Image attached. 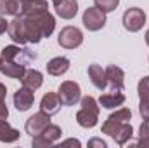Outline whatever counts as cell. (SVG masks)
Instances as JSON below:
<instances>
[{"instance_id":"obj_26","label":"cell","mask_w":149,"mask_h":148,"mask_svg":"<svg viewBox=\"0 0 149 148\" xmlns=\"http://www.w3.org/2000/svg\"><path fill=\"white\" fill-rule=\"evenodd\" d=\"M108 118L118 120V122H127V120H132V111L128 110V108H121V110H118L116 113L109 115Z\"/></svg>"},{"instance_id":"obj_18","label":"cell","mask_w":149,"mask_h":148,"mask_svg":"<svg viewBox=\"0 0 149 148\" xmlns=\"http://www.w3.org/2000/svg\"><path fill=\"white\" fill-rule=\"evenodd\" d=\"M56 12L63 19H71L78 12V4L76 0H61L59 4H56Z\"/></svg>"},{"instance_id":"obj_1","label":"cell","mask_w":149,"mask_h":148,"mask_svg":"<svg viewBox=\"0 0 149 148\" xmlns=\"http://www.w3.org/2000/svg\"><path fill=\"white\" fill-rule=\"evenodd\" d=\"M23 21H24L26 40L31 42V44H38L43 37H49L54 32V26H56V21L49 14V11L37 14V16H28V18L23 16Z\"/></svg>"},{"instance_id":"obj_32","label":"cell","mask_w":149,"mask_h":148,"mask_svg":"<svg viewBox=\"0 0 149 148\" xmlns=\"http://www.w3.org/2000/svg\"><path fill=\"white\" fill-rule=\"evenodd\" d=\"M70 145H73V147H80V141H78V140H66V141L61 143V147H70Z\"/></svg>"},{"instance_id":"obj_23","label":"cell","mask_w":149,"mask_h":148,"mask_svg":"<svg viewBox=\"0 0 149 148\" xmlns=\"http://www.w3.org/2000/svg\"><path fill=\"white\" fill-rule=\"evenodd\" d=\"M23 51H24V49H19V45H7V47L2 49L0 58H2L3 61H16V59L23 54ZM23 65H24V63H23Z\"/></svg>"},{"instance_id":"obj_25","label":"cell","mask_w":149,"mask_h":148,"mask_svg":"<svg viewBox=\"0 0 149 148\" xmlns=\"http://www.w3.org/2000/svg\"><path fill=\"white\" fill-rule=\"evenodd\" d=\"M5 94H7V89L0 82V118L2 120H5L9 117V110H7V105H5Z\"/></svg>"},{"instance_id":"obj_22","label":"cell","mask_w":149,"mask_h":148,"mask_svg":"<svg viewBox=\"0 0 149 148\" xmlns=\"http://www.w3.org/2000/svg\"><path fill=\"white\" fill-rule=\"evenodd\" d=\"M23 0H0V16H19Z\"/></svg>"},{"instance_id":"obj_35","label":"cell","mask_w":149,"mask_h":148,"mask_svg":"<svg viewBox=\"0 0 149 148\" xmlns=\"http://www.w3.org/2000/svg\"><path fill=\"white\" fill-rule=\"evenodd\" d=\"M52 2H54V5H56V4H59V2H61V0H52Z\"/></svg>"},{"instance_id":"obj_7","label":"cell","mask_w":149,"mask_h":148,"mask_svg":"<svg viewBox=\"0 0 149 148\" xmlns=\"http://www.w3.org/2000/svg\"><path fill=\"white\" fill-rule=\"evenodd\" d=\"M57 42H59V45L64 47V49H74V47L81 45L83 35H81V32H80L76 26H66V28L61 30V33H59V37H57Z\"/></svg>"},{"instance_id":"obj_31","label":"cell","mask_w":149,"mask_h":148,"mask_svg":"<svg viewBox=\"0 0 149 148\" xmlns=\"http://www.w3.org/2000/svg\"><path fill=\"white\" fill-rule=\"evenodd\" d=\"M135 145H137V147L148 148V147H149V134H148V136H142V138H139V141H137Z\"/></svg>"},{"instance_id":"obj_15","label":"cell","mask_w":149,"mask_h":148,"mask_svg":"<svg viewBox=\"0 0 149 148\" xmlns=\"http://www.w3.org/2000/svg\"><path fill=\"white\" fill-rule=\"evenodd\" d=\"M61 106H63V103H61L57 92H47L40 101V110L49 113V115H56L61 110Z\"/></svg>"},{"instance_id":"obj_16","label":"cell","mask_w":149,"mask_h":148,"mask_svg":"<svg viewBox=\"0 0 149 148\" xmlns=\"http://www.w3.org/2000/svg\"><path fill=\"white\" fill-rule=\"evenodd\" d=\"M0 72L3 75H7V77H10V78H21L26 72V68L21 61H3L2 59Z\"/></svg>"},{"instance_id":"obj_6","label":"cell","mask_w":149,"mask_h":148,"mask_svg":"<svg viewBox=\"0 0 149 148\" xmlns=\"http://www.w3.org/2000/svg\"><path fill=\"white\" fill-rule=\"evenodd\" d=\"M63 131L59 125H54V124H49L38 136H33L31 138V143L33 147H49V145H54L59 138H61Z\"/></svg>"},{"instance_id":"obj_11","label":"cell","mask_w":149,"mask_h":148,"mask_svg":"<svg viewBox=\"0 0 149 148\" xmlns=\"http://www.w3.org/2000/svg\"><path fill=\"white\" fill-rule=\"evenodd\" d=\"M7 32H9V37L12 38L16 44H19V45H23V44L28 42V40H26V33H24V21H23V16H16V18L9 23Z\"/></svg>"},{"instance_id":"obj_29","label":"cell","mask_w":149,"mask_h":148,"mask_svg":"<svg viewBox=\"0 0 149 148\" xmlns=\"http://www.w3.org/2000/svg\"><path fill=\"white\" fill-rule=\"evenodd\" d=\"M148 134H149V120H144V124L139 129V136L142 138V136H148Z\"/></svg>"},{"instance_id":"obj_24","label":"cell","mask_w":149,"mask_h":148,"mask_svg":"<svg viewBox=\"0 0 149 148\" xmlns=\"http://www.w3.org/2000/svg\"><path fill=\"white\" fill-rule=\"evenodd\" d=\"M94 2H95V7L101 9L102 12H113L120 4V0H94Z\"/></svg>"},{"instance_id":"obj_27","label":"cell","mask_w":149,"mask_h":148,"mask_svg":"<svg viewBox=\"0 0 149 148\" xmlns=\"http://www.w3.org/2000/svg\"><path fill=\"white\" fill-rule=\"evenodd\" d=\"M137 91H139V98H149V77L141 78L139 85H137Z\"/></svg>"},{"instance_id":"obj_34","label":"cell","mask_w":149,"mask_h":148,"mask_svg":"<svg viewBox=\"0 0 149 148\" xmlns=\"http://www.w3.org/2000/svg\"><path fill=\"white\" fill-rule=\"evenodd\" d=\"M146 42H148V45H149V30L146 32Z\"/></svg>"},{"instance_id":"obj_30","label":"cell","mask_w":149,"mask_h":148,"mask_svg":"<svg viewBox=\"0 0 149 148\" xmlns=\"http://www.w3.org/2000/svg\"><path fill=\"white\" fill-rule=\"evenodd\" d=\"M88 147H101V148H106V143H104L102 140H97V138H94V140H90V141H88Z\"/></svg>"},{"instance_id":"obj_17","label":"cell","mask_w":149,"mask_h":148,"mask_svg":"<svg viewBox=\"0 0 149 148\" xmlns=\"http://www.w3.org/2000/svg\"><path fill=\"white\" fill-rule=\"evenodd\" d=\"M68 70H70V59L64 58V56H57V58H54L47 63V72L50 75H54V77H61Z\"/></svg>"},{"instance_id":"obj_3","label":"cell","mask_w":149,"mask_h":148,"mask_svg":"<svg viewBox=\"0 0 149 148\" xmlns=\"http://www.w3.org/2000/svg\"><path fill=\"white\" fill-rule=\"evenodd\" d=\"M97 118H99V106H97V101L92 98V96H85L81 98V108L76 113V122L81 125V127H94L97 124Z\"/></svg>"},{"instance_id":"obj_21","label":"cell","mask_w":149,"mask_h":148,"mask_svg":"<svg viewBox=\"0 0 149 148\" xmlns=\"http://www.w3.org/2000/svg\"><path fill=\"white\" fill-rule=\"evenodd\" d=\"M21 82H23V85H26V87L37 91L38 87L43 84V77H42V73L37 72V70H26L24 75L21 77Z\"/></svg>"},{"instance_id":"obj_33","label":"cell","mask_w":149,"mask_h":148,"mask_svg":"<svg viewBox=\"0 0 149 148\" xmlns=\"http://www.w3.org/2000/svg\"><path fill=\"white\" fill-rule=\"evenodd\" d=\"M7 26H9V23L5 21V18H2V16H0V35H2V33H5Z\"/></svg>"},{"instance_id":"obj_9","label":"cell","mask_w":149,"mask_h":148,"mask_svg":"<svg viewBox=\"0 0 149 148\" xmlns=\"http://www.w3.org/2000/svg\"><path fill=\"white\" fill-rule=\"evenodd\" d=\"M50 124V115L49 113H45V111H38L35 115H31L28 120H26V125H24V129H26V132L33 138V136H38L47 125Z\"/></svg>"},{"instance_id":"obj_12","label":"cell","mask_w":149,"mask_h":148,"mask_svg":"<svg viewBox=\"0 0 149 148\" xmlns=\"http://www.w3.org/2000/svg\"><path fill=\"white\" fill-rule=\"evenodd\" d=\"M49 11V4L47 0H23L21 2V14L19 16H37L42 12H47Z\"/></svg>"},{"instance_id":"obj_28","label":"cell","mask_w":149,"mask_h":148,"mask_svg":"<svg viewBox=\"0 0 149 148\" xmlns=\"http://www.w3.org/2000/svg\"><path fill=\"white\" fill-rule=\"evenodd\" d=\"M139 113L144 120H149V98H142L139 105Z\"/></svg>"},{"instance_id":"obj_4","label":"cell","mask_w":149,"mask_h":148,"mask_svg":"<svg viewBox=\"0 0 149 148\" xmlns=\"http://www.w3.org/2000/svg\"><path fill=\"white\" fill-rule=\"evenodd\" d=\"M57 96L64 106H73L80 101V85L76 82H71V80L63 82L59 91H57Z\"/></svg>"},{"instance_id":"obj_8","label":"cell","mask_w":149,"mask_h":148,"mask_svg":"<svg viewBox=\"0 0 149 148\" xmlns=\"http://www.w3.org/2000/svg\"><path fill=\"white\" fill-rule=\"evenodd\" d=\"M83 25L90 32H97L106 25V12H102L97 7H88L83 12Z\"/></svg>"},{"instance_id":"obj_5","label":"cell","mask_w":149,"mask_h":148,"mask_svg":"<svg viewBox=\"0 0 149 148\" xmlns=\"http://www.w3.org/2000/svg\"><path fill=\"white\" fill-rule=\"evenodd\" d=\"M146 23V14L139 7H130L123 14V26L128 32H139Z\"/></svg>"},{"instance_id":"obj_2","label":"cell","mask_w":149,"mask_h":148,"mask_svg":"<svg viewBox=\"0 0 149 148\" xmlns=\"http://www.w3.org/2000/svg\"><path fill=\"white\" fill-rule=\"evenodd\" d=\"M102 132H104V134H109L120 147L127 145V141L134 136V129H132V125L128 124V120H127V122H118V120L108 118V120L102 124Z\"/></svg>"},{"instance_id":"obj_13","label":"cell","mask_w":149,"mask_h":148,"mask_svg":"<svg viewBox=\"0 0 149 148\" xmlns=\"http://www.w3.org/2000/svg\"><path fill=\"white\" fill-rule=\"evenodd\" d=\"M106 85H109L111 89H118V91H123V78H125V73L121 68H118L116 65H109L106 70Z\"/></svg>"},{"instance_id":"obj_14","label":"cell","mask_w":149,"mask_h":148,"mask_svg":"<svg viewBox=\"0 0 149 148\" xmlns=\"http://www.w3.org/2000/svg\"><path fill=\"white\" fill-rule=\"evenodd\" d=\"M99 103H101L102 108H109L111 110V108H116V106H120V105L125 103V94L121 91H118V89H111L109 92L101 94Z\"/></svg>"},{"instance_id":"obj_36","label":"cell","mask_w":149,"mask_h":148,"mask_svg":"<svg viewBox=\"0 0 149 148\" xmlns=\"http://www.w3.org/2000/svg\"><path fill=\"white\" fill-rule=\"evenodd\" d=\"M0 65H2V58H0Z\"/></svg>"},{"instance_id":"obj_10","label":"cell","mask_w":149,"mask_h":148,"mask_svg":"<svg viewBox=\"0 0 149 148\" xmlns=\"http://www.w3.org/2000/svg\"><path fill=\"white\" fill-rule=\"evenodd\" d=\"M33 101H35V92H33V89H30L26 85L17 89L14 94V106L19 111H26L33 105Z\"/></svg>"},{"instance_id":"obj_19","label":"cell","mask_w":149,"mask_h":148,"mask_svg":"<svg viewBox=\"0 0 149 148\" xmlns=\"http://www.w3.org/2000/svg\"><path fill=\"white\" fill-rule=\"evenodd\" d=\"M88 78L94 84V87H97L99 91H102L106 87V73H104L102 66H99L95 63L88 66Z\"/></svg>"},{"instance_id":"obj_20","label":"cell","mask_w":149,"mask_h":148,"mask_svg":"<svg viewBox=\"0 0 149 148\" xmlns=\"http://www.w3.org/2000/svg\"><path fill=\"white\" fill-rule=\"evenodd\" d=\"M19 140V131L14 129L7 120L0 118V141L3 143H14Z\"/></svg>"}]
</instances>
